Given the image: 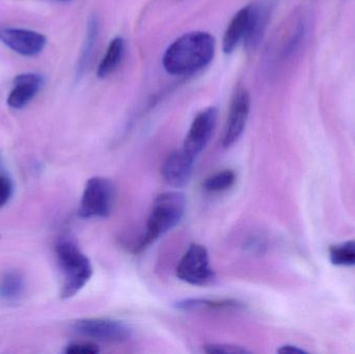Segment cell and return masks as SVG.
<instances>
[{
	"label": "cell",
	"mask_w": 355,
	"mask_h": 354,
	"mask_svg": "<svg viewBox=\"0 0 355 354\" xmlns=\"http://www.w3.org/2000/svg\"><path fill=\"white\" fill-rule=\"evenodd\" d=\"M62 276V299L75 297L93 276V266L78 245L69 238L60 239L55 247Z\"/></svg>",
	"instance_id": "obj_3"
},
{
	"label": "cell",
	"mask_w": 355,
	"mask_h": 354,
	"mask_svg": "<svg viewBox=\"0 0 355 354\" xmlns=\"http://www.w3.org/2000/svg\"><path fill=\"white\" fill-rule=\"evenodd\" d=\"M74 330L81 336L100 342L121 344L132 337V330L120 320L108 318H87L75 322Z\"/></svg>",
	"instance_id": "obj_6"
},
{
	"label": "cell",
	"mask_w": 355,
	"mask_h": 354,
	"mask_svg": "<svg viewBox=\"0 0 355 354\" xmlns=\"http://www.w3.org/2000/svg\"><path fill=\"white\" fill-rule=\"evenodd\" d=\"M25 281L18 272H8L0 281V297L6 301H15L22 295Z\"/></svg>",
	"instance_id": "obj_16"
},
{
	"label": "cell",
	"mask_w": 355,
	"mask_h": 354,
	"mask_svg": "<svg viewBox=\"0 0 355 354\" xmlns=\"http://www.w3.org/2000/svg\"><path fill=\"white\" fill-rule=\"evenodd\" d=\"M0 41L10 49L24 56H35L45 49L47 39L37 31L4 27L0 29Z\"/></svg>",
	"instance_id": "obj_9"
},
{
	"label": "cell",
	"mask_w": 355,
	"mask_h": 354,
	"mask_svg": "<svg viewBox=\"0 0 355 354\" xmlns=\"http://www.w3.org/2000/svg\"><path fill=\"white\" fill-rule=\"evenodd\" d=\"M236 182V174L232 170L215 172L205 180L202 187L211 193H223L231 188Z\"/></svg>",
	"instance_id": "obj_17"
},
{
	"label": "cell",
	"mask_w": 355,
	"mask_h": 354,
	"mask_svg": "<svg viewBox=\"0 0 355 354\" xmlns=\"http://www.w3.org/2000/svg\"><path fill=\"white\" fill-rule=\"evenodd\" d=\"M215 53V39L205 31H192L177 39L166 50L164 67L172 75H188L210 64Z\"/></svg>",
	"instance_id": "obj_1"
},
{
	"label": "cell",
	"mask_w": 355,
	"mask_h": 354,
	"mask_svg": "<svg viewBox=\"0 0 355 354\" xmlns=\"http://www.w3.org/2000/svg\"><path fill=\"white\" fill-rule=\"evenodd\" d=\"M186 204L185 195L180 191H166L158 195L152 206L145 235L135 247V251H144L176 228L185 215Z\"/></svg>",
	"instance_id": "obj_2"
},
{
	"label": "cell",
	"mask_w": 355,
	"mask_h": 354,
	"mask_svg": "<svg viewBox=\"0 0 355 354\" xmlns=\"http://www.w3.org/2000/svg\"><path fill=\"white\" fill-rule=\"evenodd\" d=\"M98 29H99V24H98L97 19L92 18L89 20V26H87V39H85V47H83V54L79 60L78 72L80 74L89 66L98 37Z\"/></svg>",
	"instance_id": "obj_19"
},
{
	"label": "cell",
	"mask_w": 355,
	"mask_h": 354,
	"mask_svg": "<svg viewBox=\"0 0 355 354\" xmlns=\"http://www.w3.org/2000/svg\"><path fill=\"white\" fill-rule=\"evenodd\" d=\"M250 110V94L245 89H239L235 94L230 106L229 116L223 131V147H232L241 137L248 123Z\"/></svg>",
	"instance_id": "obj_8"
},
{
	"label": "cell",
	"mask_w": 355,
	"mask_h": 354,
	"mask_svg": "<svg viewBox=\"0 0 355 354\" xmlns=\"http://www.w3.org/2000/svg\"><path fill=\"white\" fill-rule=\"evenodd\" d=\"M194 161L196 158L183 149L173 152L162 166V176L166 182L176 188L187 185L193 172Z\"/></svg>",
	"instance_id": "obj_10"
},
{
	"label": "cell",
	"mask_w": 355,
	"mask_h": 354,
	"mask_svg": "<svg viewBox=\"0 0 355 354\" xmlns=\"http://www.w3.org/2000/svg\"><path fill=\"white\" fill-rule=\"evenodd\" d=\"M176 307L177 309L185 312H208L239 310L243 305L235 299H190L179 301Z\"/></svg>",
	"instance_id": "obj_13"
},
{
	"label": "cell",
	"mask_w": 355,
	"mask_h": 354,
	"mask_svg": "<svg viewBox=\"0 0 355 354\" xmlns=\"http://www.w3.org/2000/svg\"><path fill=\"white\" fill-rule=\"evenodd\" d=\"M218 110L209 107L194 118L182 149L193 158L198 157L208 145L216 127Z\"/></svg>",
	"instance_id": "obj_7"
},
{
	"label": "cell",
	"mask_w": 355,
	"mask_h": 354,
	"mask_svg": "<svg viewBox=\"0 0 355 354\" xmlns=\"http://www.w3.org/2000/svg\"><path fill=\"white\" fill-rule=\"evenodd\" d=\"M279 353H288V354H302L306 353V351L300 348V347L295 346V345H284L281 348L279 349Z\"/></svg>",
	"instance_id": "obj_23"
},
{
	"label": "cell",
	"mask_w": 355,
	"mask_h": 354,
	"mask_svg": "<svg viewBox=\"0 0 355 354\" xmlns=\"http://www.w3.org/2000/svg\"><path fill=\"white\" fill-rule=\"evenodd\" d=\"M116 191L112 181L103 177H93L87 181L79 206L83 218H104L110 215Z\"/></svg>",
	"instance_id": "obj_4"
},
{
	"label": "cell",
	"mask_w": 355,
	"mask_h": 354,
	"mask_svg": "<svg viewBox=\"0 0 355 354\" xmlns=\"http://www.w3.org/2000/svg\"><path fill=\"white\" fill-rule=\"evenodd\" d=\"M12 195V183L10 178L0 175V208L3 207Z\"/></svg>",
	"instance_id": "obj_22"
},
{
	"label": "cell",
	"mask_w": 355,
	"mask_h": 354,
	"mask_svg": "<svg viewBox=\"0 0 355 354\" xmlns=\"http://www.w3.org/2000/svg\"><path fill=\"white\" fill-rule=\"evenodd\" d=\"M125 52V41L123 37H116L110 42L106 50L105 55L102 58L98 67L97 75L103 79L110 76L120 66Z\"/></svg>",
	"instance_id": "obj_14"
},
{
	"label": "cell",
	"mask_w": 355,
	"mask_h": 354,
	"mask_svg": "<svg viewBox=\"0 0 355 354\" xmlns=\"http://www.w3.org/2000/svg\"><path fill=\"white\" fill-rule=\"evenodd\" d=\"M267 18L266 10L258 4H250V21L243 39L248 47H254L259 43L266 27Z\"/></svg>",
	"instance_id": "obj_15"
},
{
	"label": "cell",
	"mask_w": 355,
	"mask_h": 354,
	"mask_svg": "<svg viewBox=\"0 0 355 354\" xmlns=\"http://www.w3.org/2000/svg\"><path fill=\"white\" fill-rule=\"evenodd\" d=\"M329 260L336 266H355V240L334 245L329 249Z\"/></svg>",
	"instance_id": "obj_18"
},
{
	"label": "cell",
	"mask_w": 355,
	"mask_h": 354,
	"mask_svg": "<svg viewBox=\"0 0 355 354\" xmlns=\"http://www.w3.org/2000/svg\"><path fill=\"white\" fill-rule=\"evenodd\" d=\"M44 85L41 75L24 73L14 79V89L8 98V104L14 109L25 107L35 97Z\"/></svg>",
	"instance_id": "obj_11"
},
{
	"label": "cell",
	"mask_w": 355,
	"mask_h": 354,
	"mask_svg": "<svg viewBox=\"0 0 355 354\" xmlns=\"http://www.w3.org/2000/svg\"><path fill=\"white\" fill-rule=\"evenodd\" d=\"M99 351V347L92 342L71 343L64 349V353L68 354H97Z\"/></svg>",
	"instance_id": "obj_20"
},
{
	"label": "cell",
	"mask_w": 355,
	"mask_h": 354,
	"mask_svg": "<svg viewBox=\"0 0 355 354\" xmlns=\"http://www.w3.org/2000/svg\"><path fill=\"white\" fill-rule=\"evenodd\" d=\"M250 4L241 8L232 19L223 39L225 53H231L240 42L243 41L250 21Z\"/></svg>",
	"instance_id": "obj_12"
},
{
	"label": "cell",
	"mask_w": 355,
	"mask_h": 354,
	"mask_svg": "<svg viewBox=\"0 0 355 354\" xmlns=\"http://www.w3.org/2000/svg\"><path fill=\"white\" fill-rule=\"evenodd\" d=\"M58 1H68V0H58Z\"/></svg>",
	"instance_id": "obj_25"
},
{
	"label": "cell",
	"mask_w": 355,
	"mask_h": 354,
	"mask_svg": "<svg viewBox=\"0 0 355 354\" xmlns=\"http://www.w3.org/2000/svg\"><path fill=\"white\" fill-rule=\"evenodd\" d=\"M177 276L192 286H209L215 281L208 251L202 245L193 243L184 254L177 266Z\"/></svg>",
	"instance_id": "obj_5"
},
{
	"label": "cell",
	"mask_w": 355,
	"mask_h": 354,
	"mask_svg": "<svg viewBox=\"0 0 355 354\" xmlns=\"http://www.w3.org/2000/svg\"><path fill=\"white\" fill-rule=\"evenodd\" d=\"M1 164H2V158H1V155H0V168H1Z\"/></svg>",
	"instance_id": "obj_24"
},
{
	"label": "cell",
	"mask_w": 355,
	"mask_h": 354,
	"mask_svg": "<svg viewBox=\"0 0 355 354\" xmlns=\"http://www.w3.org/2000/svg\"><path fill=\"white\" fill-rule=\"evenodd\" d=\"M207 353L214 354H243L248 353L245 348L230 344H209L205 346Z\"/></svg>",
	"instance_id": "obj_21"
}]
</instances>
